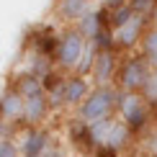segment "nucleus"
<instances>
[{
  "instance_id": "20e7f679",
  "label": "nucleus",
  "mask_w": 157,
  "mask_h": 157,
  "mask_svg": "<svg viewBox=\"0 0 157 157\" xmlns=\"http://www.w3.org/2000/svg\"><path fill=\"white\" fill-rule=\"evenodd\" d=\"M152 111L155 108L144 101L142 93H121L116 116H119L136 136H142L149 126H152Z\"/></svg>"
},
{
  "instance_id": "0eeeda50",
  "label": "nucleus",
  "mask_w": 157,
  "mask_h": 157,
  "mask_svg": "<svg viewBox=\"0 0 157 157\" xmlns=\"http://www.w3.org/2000/svg\"><path fill=\"white\" fill-rule=\"evenodd\" d=\"M23 103L26 98L18 93L16 88L5 85L0 90V121H5L8 126L13 129V134L18 129H23Z\"/></svg>"
},
{
  "instance_id": "2eb2a0df",
  "label": "nucleus",
  "mask_w": 157,
  "mask_h": 157,
  "mask_svg": "<svg viewBox=\"0 0 157 157\" xmlns=\"http://www.w3.org/2000/svg\"><path fill=\"white\" fill-rule=\"evenodd\" d=\"M136 16V13L132 10V5H124V8H116V10H111L108 13V29L111 31H116V29H121V26H126L129 21H132V18Z\"/></svg>"
},
{
  "instance_id": "4468645a",
  "label": "nucleus",
  "mask_w": 157,
  "mask_h": 157,
  "mask_svg": "<svg viewBox=\"0 0 157 157\" xmlns=\"http://www.w3.org/2000/svg\"><path fill=\"white\" fill-rule=\"evenodd\" d=\"M139 54H144L147 62L152 64V70H157V29L155 26L147 29V34H144V39L139 44Z\"/></svg>"
},
{
  "instance_id": "9d476101",
  "label": "nucleus",
  "mask_w": 157,
  "mask_h": 157,
  "mask_svg": "<svg viewBox=\"0 0 157 157\" xmlns=\"http://www.w3.org/2000/svg\"><path fill=\"white\" fill-rule=\"evenodd\" d=\"M93 90V82L90 77L82 75H67L64 80V111H77L85 103V98Z\"/></svg>"
},
{
  "instance_id": "dca6fc26",
  "label": "nucleus",
  "mask_w": 157,
  "mask_h": 157,
  "mask_svg": "<svg viewBox=\"0 0 157 157\" xmlns=\"http://www.w3.org/2000/svg\"><path fill=\"white\" fill-rule=\"evenodd\" d=\"M139 142H142V152L147 157H157V124H152V126L139 136Z\"/></svg>"
},
{
  "instance_id": "b1692460",
  "label": "nucleus",
  "mask_w": 157,
  "mask_h": 157,
  "mask_svg": "<svg viewBox=\"0 0 157 157\" xmlns=\"http://www.w3.org/2000/svg\"><path fill=\"white\" fill-rule=\"evenodd\" d=\"M144 157H147V155H144Z\"/></svg>"
},
{
  "instance_id": "aec40b11",
  "label": "nucleus",
  "mask_w": 157,
  "mask_h": 157,
  "mask_svg": "<svg viewBox=\"0 0 157 157\" xmlns=\"http://www.w3.org/2000/svg\"><path fill=\"white\" fill-rule=\"evenodd\" d=\"M5 139H13V129H10L5 121H0V144H3Z\"/></svg>"
},
{
  "instance_id": "6ab92c4d",
  "label": "nucleus",
  "mask_w": 157,
  "mask_h": 157,
  "mask_svg": "<svg viewBox=\"0 0 157 157\" xmlns=\"http://www.w3.org/2000/svg\"><path fill=\"white\" fill-rule=\"evenodd\" d=\"M124 5H129V0H98V8H103L106 13L116 10V8H124Z\"/></svg>"
},
{
  "instance_id": "f8f14e48",
  "label": "nucleus",
  "mask_w": 157,
  "mask_h": 157,
  "mask_svg": "<svg viewBox=\"0 0 157 157\" xmlns=\"http://www.w3.org/2000/svg\"><path fill=\"white\" fill-rule=\"evenodd\" d=\"M106 18H108V13L103 10V8H95V5H93V8H90L80 21L75 23V29L80 31L82 39L90 44V41H95V36L101 34L103 29H108V21H106Z\"/></svg>"
},
{
  "instance_id": "5701e85b",
  "label": "nucleus",
  "mask_w": 157,
  "mask_h": 157,
  "mask_svg": "<svg viewBox=\"0 0 157 157\" xmlns=\"http://www.w3.org/2000/svg\"><path fill=\"white\" fill-rule=\"evenodd\" d=\"M88 3H90V5H93V3H95V0H88Z\"/></svg>"
},
{
  "instance_id": "7ed1b4c3",
  "label": "nucleus",
  "mask_w": 157,
  "mask_h": 157,
  "mask_svg": "<svg viewBox=\"0 0 157 157\" xmlns=\"http://www.w3.org/2000/svg\"><path fill=\"white\" fill-rule=\"evenodd\" d=\"M85 49H88V41L82 39V34L75 29V26H64L59 29V36H57V49H54V70H59L62 75H75L77 64H80Z\"/></svg>"
},
{
  "instance_id": "39448f33",
  "label": "nucleus",
  "mask_w": 157,
  "mask_h": 157,
  "mask_svg": "<svg viewBox=\"0 0 157 157\" xmlns=\"http://www.w3.org/2000/svg\"><path fill=\"white\" fill-rule=\"evenodd\" d=\"M13 142L18 144L21 157H44L49 149H54V136L47 126H34V129H18L13 134Z\"/></svg>"
},
{
  "instance_id": "4be33fe9",
  "label": "nucleus",
  "mask_w": 157,
  "mask_h": 157,
  "mask_svg": "<svg viewBox=\"0 0 157 157\" xmlns=\"http://www.w3.org/2000/svg\"><path fill=\"white\" fill-rule=\"evenodd\" d=\"M149 26H155V29H157V8L152 10V16H149Z\"/></svg>"
},
{
  "instance_id": "a211bd4d",
  "label": "nucleus",
  "mask_w": 157,
  "mask_h": 157,
  "mask_svg": "<svg viewBox=\"0 0 157 157\" xmlns=\"http://www.w3.org/2000/svg\"><path fill=\"white\" fill-rule=\"evenodd\" d=\"M0 157H21V152H18V144L13 139H5L3 144H0Z\"/></svg>"
},
{
  "instance_id": "f03ea898",
  "label": "nucleus",
  "mask_w": 157,
  "mask_h": 157,
  "mask_svg": "<svg viewBox=\"0 0 157 157\" xmlns=\"http://www.w3.org/2000/svg\"><path fill=\"white\" fill-rule=\"evenodd\" d=\"M119 98L121 93L113 88V85H103V88L90 90V95L85 98V103L75 111V116L82 124H95V121H106L116 116V108H119Z\"/></svg>"
},
{
  "instance_id": "423d86ee",
  "label": "nucleus",
  "mask_w": 157,
  "mask_h": 157,
  "mask_svg": "<svg viewBox=\"0 0 157 157\" xmlns=\"http://www.w3.org/2000/svg\"><path fill=\"white\" fill-rule=\"evenodd\" d=\"M147 29H149V18H144V16H134L126 26L116 29L113 31L116 52H119V54H134V52H139V44H142V39H144Z\"/></svg>"
},
{
  "instance_id": "1a4fd4ad",
  "label": "nucleus",
  "mask_w": 157,
  "mask_h": 157,
  "mask_svg": "<svg viewBox=\"0 0 157 157\" xmlns=\"http://www.w3.org/2000/svg\"><path fill=\"white\" fill-rule=\"evenodd\" d=\"M54 116V111L49 106L47 93H39L26 98L23 103V129H34V126H47V121Z\"/></svg>"
},
{
  "instance_id": "f257e3e1",
  "label": "nucleus",
  "mask_w": 157,
  "mask_h": 157,
  "mask_svg": "<svg viewBox=\"0 0 157 157\" xmlns=\"http://www.w3.org/2000/svg\"><path fill=\"white\" fill-rule=\"evenodd\" d=\"M149 77H152V64L147 62L144 54L134 52V54H121V64L116 72L113 88L119 93H142L147 88Z\"/></svg>"
},
{
  "instance_id": "f3484780",
  "label": "nucleus",
  "mask_w": 157,
  "mask_h": 157,
  "mask_svg": "<svg viewBox=\"0 0 157 157\" xmlns=\"http://www.w3.org/2000/svg\"><path fill=\"white\" fill-rule=\"evenodd\" d=\"M142 95H144V101H147L152 108H157V70H152V77H149L147 88L142 90Z\"/></svg>"
},
{
  "instance_id": "6e6552de",
  "label": "nucleus",
  "mask_w": 157,
  "mask_h": 157,
  "mask_svg": "<svg viewBox=\"0 0 157 157\" xmlns=\"http://www.w3.org/2000/svg\"><path fill=\"white\" fill-rule=\"evenodd\" d=\"M119 64H121V54L116 49H103L95 54L93 62V72H90V82L95 88H103V85H113L116 72H119Z\"/></svg>"
},
{
  "instance_id": "9b49d317",
  "label": "nucleus",
  "mask_w": 157,
  "mask_h": 157,
  "mask_svg": "<svg viewBox=\"0 0 157 157\" xmlns=\"http://www.w3.org/2000/svg\"><path fill=\"white\" fill-rule=\"evenodd\" d=\"M90 8H93V5H90L88 0H54L52 16H54V21L62 23V29H64V26H75Z\"/></svg>"
},
{
  "instance_id": "ddd939ff",
  "label": "nucleus",
  "mask_w": 157,
  "mask_h": 157,
  "mask_svg": "<svg viewBox=\"0 0 157 157\" xmlns=\"http://www.w3.org/2000/svg\"><path fill=\"white\" fill-rule=\"evenodd\" d=\"M8 85H10V88H16L23 98H31V95L44 93V80H41L39 75L29 72V70H21V72H16V75L8 80Z\"/></svg>"
},
{
  "instance_id": "412c9836",
  "label": "nucleus",
  "mask_w": 157,
  "mask_h": 157,
  "mask_svg": "<svg viewBox=\"0 0 157 157\" xmlns=\"http://www.w3.org/2000/svg\"><path fill=\"white\" fill-rule=\"evenodd\" d=\"M44 157H67V155H64V149H62V147H54V149H49Z\"/></svg>"
}]
</instances>
